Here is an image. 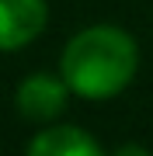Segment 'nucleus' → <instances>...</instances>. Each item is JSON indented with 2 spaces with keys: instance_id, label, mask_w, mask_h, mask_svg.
<instances>
[{
  "instance_id": "f257e3e1",
  "label": "nucleus",
  "mask_w": 153,
  "mask_h": 156,
  "mask_svg": "<svg viewBox=\"0 0 153 156\" xmlns=\"http://www.w3.org/2000/svg\"><path fill=\"white\" fill-rule=\"evenodd\" d=\"M139 66L136 38L111 24H94L66 42L59 56V76L66 80L70 94L87 101L115 97L129 87Z\"/></svg>"
},
{
  "instance_id": "20e7f679",
  "label": "nucleus",
  "mask_w": 153,
  "mask_h": 156,
  "mask_svg": "<svg viewBox=\"0 0 153 156\" xmlns=\"http://www.w3.org/2000/svg\"><path fill=\"white\" fill-rule=\"evenodd\" d=\"M28 153L31 156H97L101 146L77 125H52V128H42L28 142Z\"/></svg>"
},
{
  "instance_id": "f03ea898",
  "label": "nucleus",
  "mask_w": 153,
  "mask_h": 156,
  "mask_svg": "<svg viewBox=\"0 0 153 156\" xmlns=\"http://www.w3.org/2000/svg\"><path fill=\"white\" fill-rule=\"evenodd\" d=\"M46 0H0V52H17L46 31Z\"/></svg>"
},
{
  "instance_id": "7ed1b4c3",
  "label": "nucleus",
  "mask_w": 153,
  "mask_h": 156,
  "mask_svg": "<svg viewBox=\"0 0 153 156\" xmlns=\"http://www.w3.org/2000/svg\"><path fill=\"white\" fill-rule=\"evenodd\" d=\"M66 97H70V87L63 76L31 73L17 87V111L35 125H46V122H52V118H59L66 111Z\"/></svg>"
}]
</instances>
